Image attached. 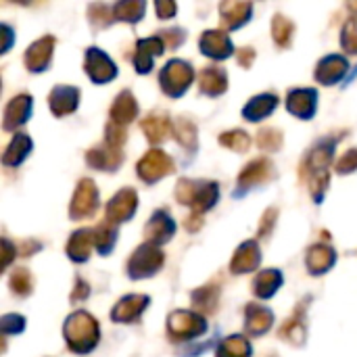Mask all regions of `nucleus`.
I'll list each match as a JSON object with an SVG mask.
<instances>
[{"mask_svg": "<svg viewBox=\"0 0 357 357\" xmlns=\"http://www.w3.org/2000/svg\"><path fill=\"white\" fill-rule=\"evenodd\" d=\"M228 90V73L224 67L218 65H207L199 73V92L205 96H222Z\"/></svg>", "mask_w": 357, "mask_h": 357, "instance_id": "nucleus-26", "label": "nucleus"}, {"mask_svg": "<svg viewBox=\"0 0 357 357\" xmlns=\"http://www.w3.org/2000/svg\"><path fill=\"white\" fill-rule=\"evenodd\" d=\"M349 69V61L343 54H326L324 59L318 61L314 69V79L322 86H335L339 84Z\"/></svg>", "mask_w": 357, "mask_h": 357, "instance_id": "nucleus-15", "label": "nucleus"}, {"mask_svg": "<svg viewBox=\"0 0 357 357\" xmlns=\"http://www.w3.org/2000/svg\"><path fill=\"white\" fill-rule=\"evenodd\" d=\"M165 50V44L161 40V36H151V38H140L136 42V54H134V69L140 73V75H146L151 73L153 65H155V59L161 56Z\"/></svg>", "mask_w": 357, "mask_h": 357, "instance_id": "nucleus-18", "label": "nucleus"}, {"mask_svg": "<svg viewBox=\"0 0 357 357\" xmlns=\"http://www.w3.org/2000/svg\"><path fill=\"white\" fill-rule=\"evenodd\" d=\"M341 46L345 52L357 54V17H351L341 29Z\"/></svg>", "mask_w": 357, "mask_h": 357, "instance_id": "nucleus-44", "label": "nucleus"}, {"mask_svg": "<svg viewBox=\"0 0 357 357\" xmlns=\"http://www.w3.org/2000/svg\"><path fill=\"white\" fill-rule=\"evenodd\" d=\"M274 326V312L259 303H249L245 307V335L264 337Z\"/></svg>", "mask_w": 357, "mask_h": 357, "instance_id": "nucleus-24", "label": "nucleus"}, {"mask_svg": "<svg viewBox=\"0 0 357 357\" xmlns=\"http://www.w3.org/2000/svg\"><path fill=\"white\" fill-rule=\"evenodd\" d=\"M259 264H261V251L257 241H245L230 259V272L236 276L251 274L259 268Z\"/></svg>", "mask_w": 357, "mask_h": 357, "instance_id": "nucleus-21", "label": "nucleus"}, {"mask_svg": "<svg viewBox=\"0 0 357 357\" xmlns=\"http://www.w3.org/2000/svg\"><path fill=\"white\" fill-rule=\"evenodd\" d=\"M84 69L88 73V77L94 82V84H109L111 79L117 77V65L113 63V59L96 48V46H90L86 50V59H84Z\"/></svg>", "mask_w": 357, "mask_h": 357, "instance_id": "nucleus-10", "label": "nucleus"}, {"mask_svg": "<svg viewBox=\"0 0 357 357\" xmlns=\"http://www.w3.org/2000/svg\"><path fill=\"white\" fill-rule=\"evenodd\" d=\"M335 172H337L339 176H347V174L357 172V149L347 151V153L335 163Z\"/></svg>", "mask_w": 357, "mask_h": 357, "instance_id": "nucleus-48", "label": "nucleus"}, {"mask_svg": "<svg viewBox=\"0 0 357 357\" xmlns=\"http://www.w3.org/2000/svg\"><path fill=\"white\" fill-rule=\"evenodd\" d=\"M282 142H284V136H282V132L276 130V128H264V130H259V134H257V146H259L261 151L276 153V151H280Z\"/></svg>", "mask_w": 357, "mask_h": 357, "instance_id": "nucleus-43", "label": "nucleus"}, {"mask_svg": "<svg viewBox=\"0 0 357 357\" xmlns=\"http://www.w3.org/2000/svg\"><path fill=\"white\" fill-rule=\"evenodd\" d=\"M276 178V167L270 159L266 157H257L253 161H249L243 172L238 174V180H236V190H234V197H243L247 195L249 190L261 186V184H268Z\"/></svg>", "mask_w": 357, "mask_h": 357, "instance_id": "nucleus-7", "label": "nucleus"}, {"mask_svg": "<svg viewBox=\"0 0 357 357\" xmlns=\"http://www.w3.org/2000/svg\"><path fill=\"white\" fill-rule=\"evenodd\" d=\"M146 2L144 0H123L113 4V17L115 21H126V23H138L144 17Z\"/></svg>", "mask_w": 357, "mask_h": 357, "instance_id": "nucleus-37", "label": "nucleus"}, {"mask_svg": "<svg viewBox=\"0 0 357 357\" xmlns=\"http://www.w3.org/2000/svg\"><path fill=\"white\" fill-rule=\"evenodd\" d=\"M218 301H220V287L213 282L192 291V307L201 316H211L218 310Z\"/></svg>", "mask_w": 357, "mask_h": 357, "instance_id": "nucleus-34", "label": "nucleus"}, {"mask_svg": "<svg viewBox=\"0 0 357 357\" xmlns=\"http://www.w3.org/2000/svg\"><path fill=\"white\" fill-rule=\"evenodd\" d=\"M63 337L67 347L77 354V356H86L90 351L96 349L98 341H100V326L98 322L84 310L73 312L65 324H63Z\"/></svg>", "mask_w": 357, "mask_h": 357, "instance_id": "nucleus-2", "label": "nucleus"}, {"mask_svg": "<svg viewBox=\"0 0 357 357\" xmlns=\"http://www.w3.org/2000/svg\"><path fill=\"white\" fill-rule=\"evenodd\" d=\"M88 295H90V287H88V282H86V280H82V278L77 276V278H75V289L71 291V303L84 301V299H88Z\"/></svg>", "mask_w": 357, "mask_h": 357, "instance_id": "nucleus-53", "label": "nucleus"}, {"mask_svg": "<svg viewBox=\"0 0 357 357\" xmlns=\"http://www.w3.org/2000/svg\"><path fill=\"white\" fill-rule=\"evenodd\" d=\"M17 245H13L8 238H2V270H6L10 266V261L17 257Z\"/></svg>", "mask_w": 357, "mask_h": 357, "instance_id": "nucleus-52", "label": "nucleus"}, {"mask_svg": "<svg viewBox=\"0 0 357 357\" xmlns=\"http://www.w3.org/2000/svg\"><path fill=\"white\" fill-rule=\"evenodd\" d=\"M174 136L180 142V146H184L188 153H195L199 146V138H197V126L188 119V117H180L174 123Z\"/></svg>", "mask_w": 357, "mask_h": 357, "instance_id": "nucleus-39", "label": "nucleus"}, {"mask_svg": "<svg viewBox=\"0 0 357 357\" xmlns=\"http://www.w3.org/2000/svg\"><path fill=\"white\" fill-rule=\"evenodd\" d=\"M31 149H33V140L27 134H15L2 155V163L6 167H19L29 157Z\"/></svg>", "mask_w": 357, "mask_h": 357, "instance_id": "nucleus-33", "label": "nucleus"}, {"mask_svg": "<svg viewBox=\"0 0 357 357\" xmlns=\"http://www.w3.org/2000/svg\"><path fill=\"white\" fill-rule=\"evenodd\" d=\"M236 61L243 69H249L255 61V48L253 46H245V48H238L236 50Z\"/></svg>", "mask_w": 357, "mask_h": 357, "instance_id": "nucleus-51", "label": "nucleus"}, {"mask_svg": "<svg viewBox=\"0 0 357 357\" xmlns=\"http://www.w3.org/2000/svg\"><path fill=\"white\" fill-rule=\"evenodd\" d=\"M201 226H203V215L190 213L188 220H186V228H188L190 232H197V230H201Z\"/></svg>", "mask_w": 357, "mask_h": 357, "instance_id": "nucleus-56", "label": "nucleus"}, {"mask_svg": "<svg viewBox=\"0 0 357 357\" xmlns=\"http://www.w3.org/2000/svg\"><path fill=\"white\" fill-rule=\"evenodd\" d=\"M341 138H343V134H337V136L333 134V136L320 138L301 163L299 176L310 182V192L318 205L324 201V195L328 190L331 167H335L333 157H335V149H337Z\"/></svg>", "mask_w": 357, "mask_h": 357, "instance_id": "nucleus-1", "label": "nucleus"}, {"mask_svg": "<svg viewBox=\"0 0 357 357\" xmlns=\"http://www.w3.org/2000/svg\"><path fill=\"white\" fill-rule=\"evenodd\" d=\"M123 159H126L123 149H113L105 140H102V144H96L86 153V163L100 172H117L121 167Z\"/></svg>", "mask_w": 357, "mask_h": 357, "instance_id": "nucleus-20", "label": "nucleus"}, {"mask_svg": "<svg viewBox=\"0 0 357 357\" xmlns=\"http://www.w3.org/2000/svg\"><path fill=\"white\" fill-rule=\"evenodd\" d=\"M54 38L52 36H42L40 40H36L33 44L27 46L25 50V67L31 73H42L48 69L50 61H52V52H54Z\"/></svg>", "mask_w": 357, "mask_h": 357, "instance_id": "nucleus-17", "label": "nucleus"}, {"mask_svg": "<svg viewBox=\"0 0 357 357\" xmlns=\"http://www.w3.org/2000/svg\"><path fill=\"white\" fill-rule=\"evenodd\" d=\"M220 144L226 146V149H230V151L245 153L251 146V136L245 130H230V132H224L220 136Z\"/></svg>", "mask_w": 357, "mask_h": 357, "instance_id": "nucleus-42", "label": "nucleus"}, {"mask_svg": "<svg viewBox=\"0 0 357 357\" xmlns=\"http://www.w3.org/2000/svg\"><path fill=\"white\" fill-rule=\"evenodd\" d=\"M347 6H349V10H354V13H357V2H349Z\"/></svg>", "mask_w": 357, "mask_h": 357, "instance_id": "nucleus-57", "label": "nucleus"}, {"mask_svg": "<svg viewBox=\"0 0 357 357\" xmlns=\"http://www.w3.org/2000/svg\"><path fill=\"white\" fill-rule=\"evenodd\" d=\"M278 107V96L274 92H264L253 96L245 107H243V117L251 123H257L261 119H266L268 115H272Z\"/></svg>", "mask_w": 357, "mask_h": 357, "instance_id": "nucleus-30", "label": "nucleus"}, {"mask_svg": "<svg viewBox=\"0 0 357 357\" xmlns=\"http://www.w3.org/2000/svg\"><path fill=\"white\" fill-rule=\"evenodd\" d=\"M207 333V318L190 312V310H176L167 318V337L174 343H188Z\"/></svg>", "mask_w": 357, "mask_h": 357, "instance_id": "nucleus-4", "label": "nucleus"}, {"mask_svg": "<svg viewBox=\"0 0 357 357\" xmlns=\"http://www.w3.org/2000/svg\"><path fill=\"white\" fill-rule=\"evenodd\" d=\"M88 21L94 29H105L109 27L115 17H113V6L105 4V2H94L88 6Z\"/></svg>", "mask_w": 357, "mask_h": 357, "instance_id": "nucleus-41", "label": "nucleus"}, {"mask_svg": "<svg viewBox=\"0 0 357 357\" xmlns=\"http://www.w3.org/2000/svg\"><path fill=\"white\" fill-rule=\"evenodd\" d=\"M111 121L117 126H128L138 117V102L136 96L130 90H123L121 94H117V98L111 105Z\"/></svg>", "mask_w": 357, "mask_h": 357, "instance_id": "nucleus-31", "label": "nucleus"}, {"mask_svg": "<svg viewBox=\"0 0 357 357\" xmlns=\"http://www.w3.org/2000/svg\"><path fill=\"white\" fill-rule=\"evenodd\" d=\"M149 305H151V299L146 295H126L111 310V320L117 324H134L140 320V316L144 314Z\"/></svg>", "mask_w": 357, "mask_h": 357, "instance_id": "nucleus-16", "label": "nucleus"}, {"mask_svg": "<svg viewBox=\"0 0 357 357\" xmlns=\"http://www.w3.org/2000/svg\"><path fill=\"white\" fill-rule=\"evenodd\" d=\"M253 356V347L249 343L247 337L243 335H230L226 337L218 349H215V357H251Z\"/></svg>", "mask_w": 357, "mask_h": 357, "instance_id": "nucleus-35", "label": "nucleus"}, {"mask_svg": "<svg viewBox=\"0 0 357 357\" xmlns=\"http://www.w3.org/2000/svg\"><path fill=\"white\" fill-rule=\"evenodd\" d=\"M220 15H222V25L226 29H238L245 23L251 21L253 17V4L251 2H238V0H228L220 4Z\"/></svg>", "mask_w": 357, "mask_h": 357, "instance_id": "nucleus-27", "label": "nucleus"}, {"mask_svg": "<svg viewBox=\"0 0 357 357\" xmlns=\"http://www.w3.org/2000/svg\"><path fill=\"white\" fill-rule=\"evenodd\" d=\"M282 284H284V276L280 270L276 268L261 270L253 280V295L257 299H272L280 291Z\"/></svg>", "mask_w": 357, "mask_h": 357, "instance_id": "nucleus-32", "label": "nucleus"}, {"mask_svg": "<svg viewBox=\"0 0 357 357\" xmlns=\"http://www.w3.org/2000/svg\"><path fill=\"white\" fill-rule=\"evenodd\" d=\"M98 209V188L94 180L82 178L75 186L71 205H69V218L71 220H86L92 218Z\"/></svg>", "mask_w": 357, "mask_h": 357, "instance_id": "nucleus-9", "label": "nucleus"}, {"mask_svg": "<svg viewBox=\"0 0 357 357\" xmlns=\"http://www.w3.org/2000/svg\"><path fill=\"white\" fill-rule=\"evenodd\" d=\"M195 79V69L188 61L184 59H172L163 65L159 73V86L165 96L169 98H180L184 92L190 88Z\"/></svg>", "mask_w": 357, "mask_h": 357, "instance_id": "nucleus-5", "label": "nucleus"}, {"mask_svg": "<svg viewBox=\"0 0 357 357\" xmlns=\"http://www.w3.org/2000/svg\"><path fill=\"white\" fill-rule=\"evenodd\" d=\"M155 10H157V17H159V19H172V17L176 15L178 6H176V2H172V0H157V2H155Z\"/></svg>", "mask_w": 357, "mask_h": 357, "instance_id": "nucleus-50", "label": "nucleus"}, {"mask_svg": "<svg viewBox=\"0 0 357 357\" xmlns=\"http://www.w3.org/2000/svg\"><path fill=\"white\" fill-rule=\"evenodd\" d=\"M176 172L174 167V159L163 153L161 149H151L142 155V159L136 163V174L142 182L146 184H155L167 176H172Z\"/></svg>", "mask_w": 357, "mask_h": 357, "instance_id": "nucleus-8", "label": "nucleus"}, {"mask_svg": "<svg viewBox=\"0 0 357 357\" xmlns=\"http://www.w3.org/2000/svg\"><path fill=\"white\" fill-rule=\"evenodd\" d=\"M40 249H42V243H40V241H33V238H27V241H23V243L17 245V251H19V255H23V257H27V255H31V253H38Z\"/></svg>", "mask_w": 357, "mask_h": 357, "instance_id": "nucleus-54", "label": "nucleus"}, {"mask_svg": "<svg viewBox=\"0 0 357 357\" xmlns=\"http://www.w3.org/2000/svg\"><path fill=\"white\" fill-rule=\"evenodd\" d=\"M79 105V90L73 86H54L48 94V107L54 117H65L77 111Z\"/></svg>", "mask_w": 357, "mask_h": 357, "instance_id": "nucleus-23", "label": "nucleus"}, {"mask_svg": "<svg viewBox=\"0 0 357 357\" xmlns=\"http://www.w3.org/2000/svg\"><path fill=\"white\" fill-rule=\"evenodd\" d=\"M8 287L10 293L17 297H29L33 291V278L27 268H15L8 276Z\"/></svg>", "mask_w": 357, "mask_h": 357, "instance_id": "nucleus-40", "label": "nucleus"}, {"mask_svg": "<svg viewBox=\"0 0 357 357\" xmlns=\"http://www.w3.org/2000/svg\"><path fill=\"white\" fill-rule=\"evenodd\" d=\"M136 209H138V192L134 188H121L107 203L105 218H107L109 224L119 226V224L132 220L134 213H136Z\"/></svg>", "mask_w": 357, "mask_h": 357, "instance_id": "nucleus-11", "label": "nucleus"}, {"mask_svg": "<svg viewBox=\"0 0 357 357\" xmlns=\"http://www.w3.org/2000/svg\"><path fill=\"white\" fill-rule=\"evenodd\" d=\"M25 331V318L19 314H6L0 320V333L2 337H13V335H21Z\"/></svg>", "mask_w": 357, "mask_h": 357, "instance_id": "nucleus-45", "label": "nucleus"}, {"mask_svg": "<svg viewBox=\"0 0 357 357\" xmlns=\"http://www.w3.org/2000/svg\"><path fill=\"white\" fill-rule=\"evenodd\" d=\"M276 220H278V209L276 207H270L266 213H264V218H261V224H259V238H270V234H272V230H274V226H276Z\"/></svg>", "mask_w": 357, "mask_h": 357, "instance_id": "nucleus-49", "label": "nucleus"}, {"mask_svg": "<svg viewBox=\"0 0 357 357\" xmlns=\"http://www.w3.org/2000/svg\"><path fill=\"white\" fill-rule=\"evenodd\" d=\"M92 230H94V247H96V251L102 257L111 255V251H113V247L117 243V226H113V224H109L105 220V222H100Z\"/></svg>", "mask_w": 357, "mask_h": 357, "instance_id": "nucleus-36", "label": "nucleus"}, {"mask_svg": "<svg viewBox=\"0 0 357 357\" xmlns=\"http://www.w3.org/2000/svg\"><path fill=\"white\" fill-rule=\"evenodd\" d=\"M165 264V255L159 247L151 245V243H142L128 259L126 272L130 280H144L151 278L155 274L161 272Z\"/></svg>", "mask_w": 357, "mask_h": 357, "instance_id": "nucleus-6", "label": "nucleus"}, {"mask_svg": "<svg viewBox=\"0 0 357 357\" xmlns=\"http://www.w3.org/2000/svg\"><path fill=\"white\" fill-rule=\"evenodd\" d=\"M293 36H295V23L289 17L276 13L272 19V38H274L276 46L289 48L293 44Z\"/></svg>", "mask_w": 357, "mask_h": 357, "instance_id": "nucleus-38", "label": "nucleus"}, {"mask_svg": "<svg viewBox=\"0 0 357 357\" xmlns=\"http://www.w3.org/2000/svg\"><path fill=\"white\" fill-rule=\"evenodd\" d=\"M337 264V251L326 243H316L307 249L305 255V268L312 276H324L328 274Z\"/></svg>", "mask_w": 357, "mask_h": 357, "instance_id": "nucleus-22", "label": "nucleus"}, {"mask_svg": "<svg viewBox=\"0 0 357 357\" xmlns=\"http://www.w3.org/2000/svg\"><path fill=\"white\" fill-rule=\"evenodd\" d=\"M199 48L213 61H224L234 54V44L224 29H207L199 38Z\"/></svg>", "mask_w": 357, "mask_h": 357, "instance_id": "nucleus-14", "label": "nucleus"}, {"mask_svg": "<svg viewBox=\"0 0 357 357\" xmlns=\"http://www.w3.org/2000/svg\"><path fill=\"white\" fill-rule=\"evenodd\" d=\"M0 36L4 38L0 52H8V48H10V44H13V38H15V36H13V27L6 25V23H2V25H0Z\"/></svg>", "mask_w": 357, "mask_h": 357, "instance_id": "nucleus-55", "label": "nucleus"}, {"mask_svg": "<svg viewBox=\"0 0 357 357\" xmlns=\"http://www.w3.org/2000/svg\"><path fill=\"white\" fill-rule=\"evenodd\" d=\"M176 201L192 209V213L203 215L213 209L220 201V184L213 180H190L182 178L176 184Z\"/></svg>", "mask_w": 357, "mask_h": 357, "instance_id": "nucleus-3", "label": "nucleus"}, {"mask_svg": "<svg viewBox=\"0 0 357 357\" xmlns=\"http://www.w3.org/2000/svg\"><path fill=\"white\" fill-rule=\"evenodd\" d=\"M140 128L151 144H161L174 134V123L167 115L163 113H153L140 121Z\"/></svg>", "mask_w": 357, "mask_h": 357, "instance_id": "nucleus-29", "label": "nucleus"}, {"mask_svg": "<svg viewBox=\"0 0 357 357\" xmlns=\"http://www.w3.org/2000/svg\"><path fill=\"white\" fill-rule=\"evenodd\" d=\"M305 310H307V301L301 305H297L295 314L280 326L278 331V337L295 347H301L307 339V326H305Z\"/></svg>", "mask_w": 357, "mask_h": 357, "instance_id": "nucleus-25", "label": "nucleus"}, {"mask_svg": "<svg viewBox=\"0 0 357 357\" xmlns=\"http://www.w3.org/2000/svg\"><path fill=\"white\" fill-rule=\"evenodd\" d=\"M94 247V230L92 228H79L71 234L65 253L75 264H86L90 259V251Z\"/></svg>", "mask_w": 357, "mask_h": 357, "instance_id": "nucleus-28", "label": "nucleus"}, {"mask_svg": "<svg viewBox=\"0 0 357 357\" xmlns=\"http://www.w3.org/2000/svg\"><path fill=\"white\" fill-rule=\"evenodd\" d=\"M174 234H176V222L167 209H157L151 215V220L144 224V238H146V243H151L155 247L169 243L174 238Z\"/></svg>", "mask_w": 357, "mask_h": 357, "instance_id": "nucleus-13", "label": "nucleus"}, {"mask_svg": "<svg viewBox=\"0 0 357 357\" xmlns=\"http://www.w3.org/2000/svg\"><path fill=\"white\" fill-rule=\"evenodd\" d=\"M287 111L297 119L310 121L318 111V90L316 88H293L287 94Z\"/></svg>", "mask_w": 357, "mask_h": 357, "instance_id": "nucleus-12", "label": "nucleus"}, {"mask_svg": "<svg viewBox=\"0 0 357 357\" xmlns=\"http://www.w3.org/2000/svg\"><path fill=\"white\" fill-rule=\"evenodd\" d=\"M163 44H165V50H176L180 44L186 42V31L180 29V27H172V29H165V31H159Z\"/></svg>", "mask_w": 357, "mask_h": 357, "instance_id": "nucleus-47", "label": "nucleus"}, {"mask_svg": "<svg viewBox=\"0 0 357 357\" xmlns=\"http://www.w3.org/2000/svg\"><path fill=\"white\" fill-rule=\"evenodd\" d=\"M31 111H33V98L29 94H17L15 98L8 100V105L4 109L2 128L6 132H15L17 128L25 126L29 121Z\"/></svg>", "mask_w": 357, "mask_h": 357, "instance_id": "nucleus-19", "label": "nucleus"}, {"mask_svg": "<svg viewBox=\"0 0 357 357\" xmlns=\"http://www.w3.org/2000/svg\"><path fill=\"white\" fill-rule=\"evenodd\" d=\"M126 138H128V136H126L123 126H117V123H113V121L107 123V128H105V142H107L109 146H113V149H123Z\"/></svg>", "mask_w": 357, "mask_h": 357, "instance_id": "nucleus-46", "label": "nucleus"}]
</instances>
